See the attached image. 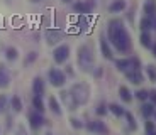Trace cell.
<instances>
[{"mask_svg": "<svg viewBox=\"0 0 156 135\" xmlns=\"http://www.w3.org/2000/svg\"><path fill=\"white\" fill-rule=\"evenodd\" d=\"M109 41L119 52H129L131 49V37L127 29L121 20H112L109 24Z\"/></svg>", "mask_w": 156, "mask_h": 135, "instance_id": "6da1fadb", "label": "cell"}, {"mask_svg": "<svg viewBox=\"0 0 156 135\" xmlns=\"http://www.w3.org/2000/svg\"><path fill=\"white\" fill-rule=\"evenodd\" d=\"M70 95L73 96V100L76 105H85L90 98V88L85 83H76V85L71 86Z\"/></svg>", "mask_w": 156, "mask_h": 135, "instance_id": "7a4b0ae2", "label": "cell"}, {"mask_svg": "<svg viewBox=\"0 0 156 135\" xmlns=\"http://www.w3.org/2000/svg\"><path fill=\"white\" fill-rule=\"evenodd\" d=\"M94 52L90 49V46H82L78 49V64L83 71H90L94 66Z\"/></svg>", "mask_w": 156, "mask_h": 135, "instance_id": "3957f363", "label": "cell"}, {"mask_svg": "<svg viewBox=\"0 0 156 135\" xmlns=\"http://www.w3.org/2000/svg\"><path fill=\"white\" fill-rule=\"evenodd\" d=\"M48 76H49V83L53 86H56V88H61V86L65 85V81H66V78H65V74H63V71L56 69V68L49 69Z\"/></svg>", "mask_w": 156, "mask_h": 135, "instance_id": "277c9868", "label": "cell"}, {"mask_svg": "<svg viewBox=\"0 0 156 135\" xmlns=\"http://www.w3.org/2000/svg\"><path fill=\"white\" fill-rule=\"evenodd\" d=\"M68 58H70V47L65 46V44H63V46H58L53 51V59H55V62H58V64H63Z\"/></svg>", "mask_w": 156, "mask_h": 135, "instance_id": "5b68a950", "label": "cell"}, {"mask_svg": "<svg viewBox=\"0 0 156 135\" xmlns=\"http://www.w3.org/2000/svg\"><path fill=\"white\" fill-rule=\"evenodd\" d=\"M85 127L88 132H94V133H107L109 132L107 125L104 122H100V120H90V122H87Z\"/></svg>", "mask_w": 156, "mask_h": 135, "instance_id": "8992f818", "label": "cell"}, {"mask_svg": "<svg viewBox=\"0 0 156 135\" xmlns=\"http://www.w3.org/2000/svg\"><path fill=\"white\" fill-rule=\"evenodd\" d=\"M95 7H97L95 0H83V2H76L73 5L75 12H80V14H90Z\"/></svg>", "mask_w": 156, "mask_h": 135, "instance_id": "52a82bcc", "label": "cell"}, {"mask_svg": "<svg viewBox=\"0 0 156 135\" xmlns=\"http://www.w3.org/2000/svg\"><path fill=\"white\" fill-rule=\"evenodd\" d=\"M44 116H43V113H39V112H34V113H31L29 115V125H31V128L32 130H37V128H41L44 125Z\"/></svg>", "mask_w": 156, "mask_h": 135, "instance_id": "ba28073f", "label": "cell"}, {"mask_svg": "<svg viewBox=\"0 0 156 135\" xmlns=\"http://www.w3.org/2000/svg\"><path fill=\"white\" fill-rule=\"evenodd\" d=\"M10 85V71L5 64H0V88L4 89Z\"/></svg>", "mask_w": 156, "mask_h": 135, "instance_id": "9c48e42d", "label": "cell"}, {"mask_svg": "<svg viewBox=\"0 0 156 135\" xmlns=\"http://www.w3.org/2000/svg\"><path fill=\"white\" fill-rule=\"evenodd\" d=\"M63 37V32L59 31V29H48L46 31V41L48 44H56L59 42Z\"/></svg>", "mask_w": 156, "mask_h": 135, "instance_id": "30bf717a", "label": "cell"}, {"mask_svg": "<svg viewBox=\"0 0 156 135\" xmlns=\"http://www.w3.org/2000/svg\"><path fill=\"white\" fill-rule=\"evenodd\" d=\"M32 91H34L36 96H43L44 91H46V85H44V79L43 78H34L32 81Z\"/></svg>", "mask_w": 156, "mask_h": 135, "instance_id": "8fae6325", "label": "cell"}, {"mask_svg": "<svg viewBox=\"0 0 156 135\" xmlns=\"http://www.w3.org/2000/svg\"><path fill=\"white\" fill-rule=\"evenodd\" d=\"M59 95H61V100H63V103L66 105V106L70 108V110H76V106H78V105L75 103V100H73V96L70 95V91H61Z\"/></svg>", "mask_w": 156, "mask_h": 135, "instance_id": "7c38bea8", "label": "cell"}, {"mask_svg": "<svg viewBox=\"0 0 156 135\" xmlns=\"http://www.w3.org/2000/svg\"><path fill=\"white\" fill-rule=\"evenodd\" d=\"M126 76H127V79L131 81V83H134V85H141L143 83V74L139 73V71H126Z\"/></svg>", "mask_w": 156, "mask_h": 135, "instance_id": "4fadbf2b", "label": "cell"}, {"mask_svg": "<svg viewBox=\"0 0 156 135\" xmlns=\"http://www.w3.org/2000/svg\"><path fill=\"white\" fill-rule=\"evenodd\" d=\"M100 49H102V56H104L105 59H112L114 58L112 51H110V46L107 44V41H105V37H104V35L100 37Z\"/></svg>", "mask_w": 156, "mask_h": 135, "instance_id": "5bb4252c", "label": "cell"}, {"mask_svg": "<svg viewBox=\"0 0 156 135\" xmlns=\"http://www.w3.org/2000/svg\"><path fill=\"white\" fill-rule=\"evenodd\" d=\"M144 12H146V17H156V2L154 0H146L144 4Z\"/></svg>", "mask_w": 156, "mask_h": 135, "instance_id": "9a60e30c", "label": "cell"}, {"mask_svg": "<svg viewBox=\"0 0 156 135\" xmlns=\"http://www.w3.org/2000/svg\"><path fill=\"white\" fill-rule=\"evenodd\" d=\"M124 8H126V0H114L112 4L109 5V10L114 12V14L115 12H122Z\"/></svg>", "mask_w": 156, "mask_h": 135, "instance_id": "2e32d148", "label": "cell"}, {"mask_svg": "<svg viewBox=\"0 0 156 135\" xmlns=\"http://www.w3.org/2000/svg\"><path fill=\"white\" fill-rule=\"evenodd\" d=\"M154 19L156 17H144V19L141 20V29H143V32H149L153 29V25H154Z\"/></svg>", "mask_w": 156, "mask_h": 135, "instance_id": "e0dca14e", "label": "cell"}, {"mask_svg": "<svg viewBox=\"0 0 156 135\" xmlns=\"http://www.w3.org/2000/svg\"><path fill=\"white\" fill-rule=\"evenodd\" d=\"M119 96H121L122 101H126V103H131V101H133V95H131V91H129L126 86H121V88H119Z\"/></svg>", "mask_w": 156, "mask_h": 135, "instance_id": "ac0fdd59", "label": "cell"}, {"mask_svg": "<svg viewBox=\"0 0 156 135\" xmlns=\"http://www.w3.org/2000/svg\"><path fill=\"white\" fill-rule=\"evenodd\" d=\"M32 105H34L36 112H39V113H43L44 110H46L44 101H43V96H36V95H34V98H32Z\"/></svg>", "mask_w": 156, "mask_h": 135, "instance_id": "d6986e66", "label": "cell"}, {"mask_svg": "<svg viewBox=\"0 0 156 135\" xmlns=\"http://www.w3.org/2000/svg\"><path fill=\"white\" fill-rule=\"evenodd\" d=\"M141 113H143L144 118H149V116L154 113V105L153 103H144L143 106H141Z\"/></svg>", "mask_w": 156, "mask_h": 135, "instance_id": "ffe728a7", "label": "cell"}, {"mask_svg": "<svg viewBox=\"0 0 156 135\" xmlns=\"http://www.w3.org/2000/svg\"><path fill=\"white\" fill-rule=\"evenodd\" d=\"M49 108H51V112L55 113V115H61V106H59V103H58V100H56L55 96H51L49 98Z\"/></svg>", "mask_w": 156, "mask_h": 135, "instance_id": "44dd1931", "label": "cell"}, {"mask_svg": "<svg viewBox=\"0 0 156 135\" xmlns=\"http://www.w3.org/2000/svg\"><path fill=\"white\" fill-rule=\"evenodd\" d=\"M10 106H12V110H14V112L16 113H19L20 110H22V100H20L19 96H12V100H10Z\"/></svg>", "mask_w": 156, "mask_h": 135, "instance_id": "7402d4cb", "label": "cell"}, {"mask_svg": "<svg viewBox=\"0 0 156 135\" xmlns=\"http://www.w3.org/2000/svg\"><path fill=\"white\" fill-rule=\"evenodd\" d=\"M107 108H109V112H110V113H114L115 116H122V115L126 113V112H124V108L119 106V105H115V103H110Z\"/></svg>", "mask_w": 156, "mask_h": 135, "instance_id": "603a6c76", "label": "cell"}, {"mask_svg": "<svg viewBox=\"0 0 156 135\" xmlns=\"http://www.w3.org/2000/svg\"><path fill=\"white\" fill-rule=\"evenodd\" d=\"M139 41H141V46H143V47H151L153 46L149 32H143V34H141V37H139Z\"/></svg>", "mask_w": 156, "mask_h": 135, "instance_id": "cb8c5ba5", "label": "cell"}, {"mask_svg": "<svg viewBox=\"0 0 156 135\" xmlns=\"http://www.w3.org/2000/svg\"><path fill=\"white\" fill-rule=\"evenodd\" d=\"M115 66H117L119 71H127L129 68H131V62H129V59H117Z\"/></svg>", "mask_w": 156, "mask_h": 135, "instance_id": "d4e9b609", "label": "cell"}, {"mask_svg": "<svg viewBox=\"0 0 156 135\" xmlns=\"http://www.w3.org/2000/svg\"><path fill=\"white\" fill-rule=\"evenodd\" d=\"M5 58H7L9 61H16V59L19 58V52H17L16 47H7V51H5Z\"/></svg>", "mask_w": 156, "mask_h": 135, "instance_id": "484cf974", "label": "cell"}, {"mask_svg": "<svg viewBox=\"0 0 156 135\" xmlns=\"http://www.w3.org/2000/svg\"><path fill=\"white\" fill-rule=\"evenodd\" d=\"M146 73H148V78H149V79L154 83V81H156V68H154V66L149 64L148 68H146Z\"/></svg>", "mask_w": 156, "mask_h": 135, "instance_id": "4316f807", "label": "cell"}, {"mask_svg": "<svg viewBox=\"0 0 156 135\" xmlns=\"http://www.w3.org/2000/svg\"><path fill=\"white\" fill-rule=\"evenodd\" d=\"M129 62H131V69L139 71V68H141V61H139L137 58H129Z\"/></svg>", "mask_w": 156, "mask_h": 135, "instance_id": "83f0119b", "label": "cell"}, {"mask_svg": "<svg viewBox=\"0 0 156 135\" xmlns=\"http://www.w3.org/2000/svg\"><path fill=\"white\" fill-rule=\"evenodd\" d=\"M95 112H97V115H98V116H104V115H107V112H109V108H107V105L100 103V105L97 106V110H95Z\"/></svg>", "mask_w": 156, "mask_h": 135, "instance_id": "f1b7e54d", "label": "cell"}, {"mask_svg": "<svg viewBox=\"0 0 156 135\" xmlns=\"http://www.w3.org/2000/svg\"><path fill=\"white\" fill-rule=\"evenodd\" d=\"M126 115V118H127V122H129V128H133V130H136V120H134V116L131 115V113H124Z\"/></svg>", "mask_w": 156, "mask_h": 135, "instance_id": "f546056e", "label": "cell"}, {"mask_svg": "<svg viewBox=\"0 0 156 135\" xmlns=\"http://www.w3.org/2000/svg\"><path fill=\"white\" fill-rule=\"evenodd\" d=\"M148 95H149V93L146 91V89H139V91L136 93L137 100H141V101H146V100H148Z\"/></svg>", "mask_w": 156, "mask_h": 135, "instance_id": "4dcf8cb0", "label": "cell"}, {"mask_svg": "<svg viewBox=\"0 0 156 135\" xmlns=\"http://www.w3.org/2000/svg\"><path fill=\"white\" fill-rule=\"evenodd\" d=\"M5 108H7V96L5 95H0V113H4Z\"/></svg>", "mask_w": 156, "mask_h": 135, "instance_id": "1f68e13d", "label": "cell"}, {"mask_svg": "<svg viewBox=\"0 0 156 135\" xmlns=\"http://www.w3.org/2000/svg\"><path fill=\"white\" fill-rule=\"evenodd\" d=\"M36 58H37V52H29V56L26 58V64H31V62H34Z\"/></svg>", "mask_w": 156, "mask_h": 135, "instance_id": "d6a6232c", "label": "cell"}, {"mask_svg": "<svg viewBox=\"0 0 156 135\" xmlns=\"http://www.w3.org/2000/svg\"><path fill=\"white\" fill-rule=\"evenodd\" d=\"M70 122H71V127H73V128H82L83 127V123L78 118H71Z\"/></svg>", "mask_w": 156, "mask_h": 135, "instance_id": "836d02e7", "label": "cell"}, {"mask_svg": "<svg viewBox=\"0 0 156 135\" xmlns=\"http://www.w3.org/2000/svg\"><path fill=\"white\" fill-rule=\"evenodd\" d=\"M148 93H149V95H148V98L151 100V103L156 106V89H151V91H148Z\"/></svg>", "mask_w": 156, "mask_h": 135, "instance_id": "e575fe53", "label": "cell"}, {"mask_svg": "<svg viewBox=\"0 0 156 135\" xmlns=\"http://www.w3.org/2000/svg\"><path fill=\"white\" fill-rule=\"evenodd\" d=\"M144 128H146V133H148V132H153V130H154V123L148 120V122L144 123Z\"/></svg>", "mask_w": 156, "mask_h": 135, "instance_id": "d590c367", "label": "cell"}, {"mask_svg": "<svg viewBox=\"0 0 156 135\" xmlns=\"http://www.w3.org/2000/svg\"><path fill=\"white\" fill-rule=\"evenodd\" d=\"M16 135H27V132H26V127L24 125H19L16 130Z\"/></svg>", "mask_w": 156, "mask_h": 135, "instance_id": "8d00e7d4", "label": "cell"}, {"mask_svg": "<svg viewBox=\"0 0 156 135\" xmlns=\"http://www.w3.org/2000/svg\"><path fill=\"white\" fill-rule=\"evenodd\" d=\"M153 56H154V58H156V42L153 44Z\"/></svg>", "mask_w": 156, "mask_h": 135, "instance_id": "74e56055", "label": "cell"}, {"mask_svg": "<svg viewBox=\"0 0 156 135\" xmlns=\"http://www.w3.org/2000/svg\"><path fill=\"white\" fill-rule=\"evenodd\" d=\"M148 135H156V130H153V132H148Z\"/></svg>", "mask_w": 156, "mask_h": 135, "instance_id": "f35d334b", "label": "cell"}, {"mask_svg": "<svg viewBox=\"0 0 156 135\" xmlns=\"http://www.w3.org/2000/svg\"><path fill=\"white\" fill-rule=\"evenodd\" d=\"M153 115H154V118H156V110H154V113H153Z\"/></svg>", "mask_w": 156, "mask_h": 135, "instance_id": "ab89813d", "label": "cell"}, {"mask_svg": "<svg viewBox=\"0 0 156 135\" xmlns=\"http://www.w3.org/2000/svg\"><path fill=\"white\" fill-rule=\"evenodd\" d=\"M63 2H71V0H63Z\"/></svg>", "mask_w": 156, "mask_h": 135, "instance_id": "60d3db41", "label": "cell"}, {"mask_svg": "<svg viewBox=\"0 0 156 135\" xmlns=\"http://www.w3.org/2000/svg\"><path fill=\"white\" fill-rule=\"evenodd\" d=\"M46 135H53V133H46Z\"/></svg>", "mask_w": 156, "mask_h": 135, "instance_id": "b9f144b4", "label": "cell"}]
</instances>
